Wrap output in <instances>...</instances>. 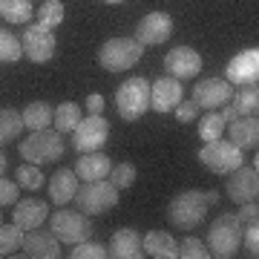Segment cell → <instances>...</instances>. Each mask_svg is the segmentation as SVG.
I'll list each match as a JSON object with an SVG mask.
<instances>
[{"instance_id":"obj_19","label":"cell","mask_w":259,"mask_h":259,"mask_svg":"<svg viewBox=\"0 0 259 259\" xmlns=\"http://www.w3.org/2000/svg\"><path fill=\"white\" fill-rule=\"evenodd\" d=\"M49 207L44 199H23V202H15V210H12V222L18 225L20 231H32V228H40L47 222Z\"/></svg>"},{"instance_id":"obj_35","label":"cell","mask_w":259,"mask_h":259,"mask_svg":"<svg viewBox=\"0 0 259 259\" xmlns=\"http://www.w3.org/2000/svg\"><path fill=\"white\" fill-rule=\"evenodd\" d=\"M69 256L72 259H104V256H110V253H107V248L98 245V242L83 239V242H78V245H72V253H69Z\"/></svg>"},{"instance_id":"obj_34","label":"cell","mask_w":259,"mask_h":259,"mask_svg":"<svg viewBox=\"0 0 259 259\" xmlns=\"http://www.w3.org/2000/svg\"><path fill=\"white\" fill-rule=\"evenodd\" d=\"M179 256L182 259H207L210 250H207V245L199 236H185V239L179 242Z\"/></svg>"},{"instance_id":"obj_41","label":"cell","mask_w":259,"mask_h":259,"mask_svg":"<svg viewBox=\"0 0 259 259\" xmlns=\"http://www.w3.org/2000/svg\"><path fill=\"white\" fill-rule=\"evenodd\" d=\"M104 95L101 93H90L87 95V112H90V115H98V112L104 110Z\"/></svg>"},{"instance_id":"obj_23","label":"cell","mask_w":259,"mask_h":259,"mask_svg":"<svg viewBox=\"0 0 259 259\" xmlns=\"http://www.w3.org/2000/svg\"><path fill=\"white\" fill-rule=\"evenodd\" d=\"M231 124V144L239 150H253L259 141V121L256 115H239V118L228 121Z\"/></svg>"},{"instance_id":"obj_20","label":"cell","mask_w":259,"mask_h":259,"mask_svg":"<svg viewBox=\"0 0 259 259\" xmlns=\"http://www.w3.org/2000/svg\"><path fill=\"white\" fill-rule=\"evenodd\" d=\"M107 253H110L112 259H141V256H147V253H144V245H141L139 231H133V228H121V231L112 233Z\"/></svg>"},{"instance_id":"obj_24","label":"cell","mask_w":259,"mask_h":259,"mask_svg":"<svg viewBox=\"0 0 259 259\" xmlns=\"http://www.w3.org/2000/svg\"><path fill=\"white\" fill-rule=\"evenodd\" d=\"M141 245H144L147 256H156V259H176L179 256V242L164 231H150L141 239Z\"/></svg>"},{"instance_id":"obj_22","label":"cell","mask_w":259,"mask_h":259,"mask_svg":"<svg viewBox=\"0 0 259 259\" xmlns=\"http://www.w3.org/2000/svg\"><path fill=\"white\" fill-rule=\"evenodd\" d=\"M110 158L104 156L101 150L95 153H81V158L75 161V176L81 182H98V179H107L110 173Z\"/></svg>"},{"instance_id":"obj_8","label":"cell","mask_w":259,"mask_h":259,"mask_svg":"<svg viewBox=\"0 0 259 259\" xmlns=\"http://www.w3.org/2000/svg\"><path fill=\"white\" fill-rule=\"evenodd\" d=\"M199 161H202L210 173L216 176H228L231 170L242 164V150L236 144L225 139H216V141H204V147L199 150Z\"/></svg>"},{"instance_id":"obj_2","label":"cell","mask_w":259,"mask_h":259,"mask_svg":"<svg viewBox=\"0 0 259 259\" xmlns=\"http://www.w3.org/2000/svg\"><path fill=\"white\" fill-rule=\"evenodd\" d=\"M207 250L210 256L231 259L242 245V222L236 219V213H219L207 228Z\"/></svg>"},{"instance_id":"obj_11","label":"cell","mask_w":259,"mask_h":259,"mask_svg":"<svg viewBox=\"0 0 259 259\" xmlns=\"http://www.w3.org/2000/svg\"><path fill=\"white\" fill-rule=\"evenodd\" d=\"M225 190H228V196H231V202H236V204L256 202V196H259L256 164L253 167L239 164L236 170H231V173H228V182H225Z\"/></svg>"},{"instance_id":"obj_10","label":"cell","mask_w":259,"mask_h":259,"mask_svg":"<svg viewBox=\"0 0 259 259\" xmlns=\"http://www.w3.org/2000/svg\"><path fill=\"white\" fill-rule=\"evenodd\" d=\"M23 55L32 61V64H47V61H52L55 58V47L58 40L55 35H52V29L40 26V23H29L26 29H23Z\"/></svg>"},{"instance_id":"obj_39","label":"cell","mask_w":259,"mask_h":259,"mask_svg":"<svg viewBox=\"0 0 259 259\" xmlns=\"http://www.w3.org/2000/svg\"><path fill=\"white\" fill-rule=\"evenodd\" d=\"M199 107H196V101H185V98H182V101L176 104V118L182 121V124H190V121H196L199 118Z\"/></svg>"},{"instance_id":"obj_25","label":"cell","mask_w":259,"mask_h":259,"mask_svg":"<svg viewBox=\"0 0 259 259\" xmlns=\"http://www.w3.org/2000/svg\"><path fill=\"white\" fill-rule=\"evenodd\" d=\"M23 133V115L15 107H0V147L12 144Z\"/></svg>"},{"instance_id":"obj_6","label":"cell","mask_w":259,"mask_h":259,"mask_svg":"<svg viewBox=\"0 0 259 259\" xmlns=\"http://www.w3.org/2000/svg\"><path fill=\"white\" fill-rule=\"evenodd\" d=\"M150 107V81L147 78H127L115 93V110L124 121H139Z\"/></svg>"},{"instance_id":"obj_3","label":"cell","mask_w":259,"mask_h":259,"mask_svg":"<svg viewBox=\"0 0 259 259\" xmlns=\"http://www.w3.org/2000/svg\"><path fill=\"white\" fill-rule=\"evenodd\" d=\"M75 207L87 216H104L110 213L112 207H118V187L110 185L107 179H98V182H83L75 190Z\"/></svg>"},{"instance_id":"obj_31","label":"cell","mask_w":259,"mask_h":259,"mask_svg":"<svg viewBox=\"0 0 259 259\" xmlns=\"http://www.w3.org/2000/svg\"><path fill=\"white\" fill-rule=\"evenodd\" d=\"M136 176H139L136 164H133V161H121V164L110 167V173H107V182H110V185H115L118 190H127V187L136 185Z\"/></svg>"},{"instance_id":"obj_37","label":"cell","mask_w":259,"mask_h":259,"mask_svg":"<svg viewBox=\"0 0 259 259\" xmlns=\"http://www.w3.org/2000/svg\"><path fill=\"white\" fill-rule=\"evenodd\" d=\"M242 242H245V250H248V256L256 259V256H259V222L245 225V228H242Z\"/></svg>"},{"instance_id":"obj_7","label":"cell","mask_w":259,"mask_h":259,"mask_svg":"<svg viewBox=\"0 0 259 259\" xmlns=\"http://www.w3.org/2000/svg\"><path fill=\"white\" fill-rule=\"evenodd\" d=\"M49 231L55 233L58 242H66V245L93 239V222L81 210H55L49 216Z\"/></svg>"},{"instance_id":"obj_43","label":"cell","mask_w":259,"mask_h":259,"mask_svg":"<svg viewBox=\"0 0 259 259\" xmlns=\"http://www.w3.org/2000/svg\"><path fill=\"white\" fill-rule=\"evenodd\" d=\"M104 3H110V6H115V3H124V0H104Z\"/></svg>"},{"instance_id":"obj_16","label":"cell","mask_w":259,"mask_h":259,"mask_svg":"<svg viewBox=\"0 0 259 259\" xmlns=\"http://www.w3.org/2000/svg\"><path fill=\"white\" fill-rule=\"evenodd\" d=\"M23 253L18 256H29V259H58L61 256V242L55 239L52 231H40V228H32V231L23 236Z\"/></svg>"},{"instance_id":"obj_44","label":"cell","mask_w":259,"mask_h":259,"mask_svg":"<svg viewBox=\"0 0 259 259\" xmlns=\"http://www.w3.org/2000/svg\"><path fill=\"white\" fill-rule=\"evenodd\" d=\"M0 225H3V216H0Z\"/></svg>"},{"instance_id":"obj_27","label":"cell","mask_w":259,"mask_h":259,"mask_svg":"<svg viewBox=\"0 0 259 259\" xmlns=\"http://www.w3.org/2000/svg\"><path fill=\"white\" fill-rule=\"evenodd\" d=\"M35 15V6L32 0H0V18L6 23H29Z\"/></svg>"},{"instance_id":"obj_26","label":"cell","mask_w":259,"mask_h":259,"mask_svg":"<svg viewBox=\"0 0 259 259\" xmlns=\"http://www.w3.org/2000/svg\"><path fill=\"white\" fill-rule=\"evenodd\" d=\"M20 115H23V127L26 130H47L52 124L55 110L47 101H32V104H26V110L20 112Z\"/></svg>"},{"instance_id":"obj_30","label":"cell","mask_w":259,"mask_h":259,"mask_svg":"<svg viewBox=\"0 0 259 259\" xmlns=\"http://www.w3.org/2000/svg\"><path fill=\"white\" fill-rule=\"evenodd\" d=\"M23 58V44L9 29H0V64H18Z\"/></svg>"},{"instance_id":"obj_29","label":"cell","mask_w":259,"mask_h":259,"mask_svg":"<svg viewBox=\"0 0 259 259\" xmlns=\"http://www.w3.org/2000/svg\"><path fill=\"white\" fill-rule=\"evenodd\" d=\"M52 124H55L58 133H72V130L81 124V107H78L75 101H64L61 107H55Z\"/></svg>"},{"instance_id":"obj_9","label":"cell","mask_w":259,"mask_h":259,"mask_svg":"<svg viewBox=\"0 0 259 259\" xmlns=\"http://www.w3.org/2000/svg\"><path fill=\"white\" fill-rule=\"evenodd\" d=\"M107 139H110V121L101 112L81 118V124L72 130V147L78 153H95L107 144Z\"/></svg>"},{"instance_id":"obj_13","label":"cell","mask_w":259,"mask_h":259,"mask_svg":"<svg viewBox=\"0 0 259 259\" xmlns=\"http://www.w3.org/2000/svg\"><path fill=\"white\" fill-rule=\"evenodd\" d=\"M164 69H167V75L176 78V81L196 78L199 69H202V55H199L193 47H176L164 55Z\"/></svg>"},{"instance_id":"obj_36","label":"cell","mask_w":259,"mask_h":259,"mask_svg":"<svg viewBox=\"0 0 259 259\" xmlns=\"http://www.w3.org/2000/svg\"><path fill=\"white\" fill-rule=\"evenodd\" d=\"M18 185H23L26 190H37L44 187V173L37 164H20L18 167Z\"/></svg>"},{"instance_id":"obj_33","label":"cell","mask_w":259,"mask_h":259,"mask_svg":"<svg viewBox=\"0 0 259 259\" xmlns=\"http://www.w3.org/2000/svg\"><path fill=\"white\" fill-rule=\"evenodd\" d=\"M37 20H40V26H47V29L61 26L64 23V3L61 0H44L40 9H37Z\"/></svg>"},{"instance_id":"obj_21","label":"cell","mask_w":259,"mask_h":259,"mask_svg":"<svg viewBox=\"0 0 259 259\" xmlns=\"http://www.w3.org/2000/svg\"><path fill=\"white\" fill-rule=\"evenodd\" d=\"M78 182H81V179L75 176V170H69V167L55 170L52 179H49V185H47L49 187V202H52V204H69L75 199Z\"/></svg>"},{"instance_id":"obj_38","label":"cell","mask_w":259,"mask_h":259,"mask_svg":"<svg viewBox=\"0 0 259 259\" xmlns=\"http://www.w3.org/2000/svg\"><path fill=\"white\" fill-rule=\"evenodd\" d=\"M20 196V185H15V182H9V179L0 176V207H9V204L18 202Z\"/></svg>"},{"instance_id":"obj_12","label":"cell","mask_w":259,"mask_h":259,"mask_svg":"<svg viewBox=\"0 0 259 259\" xmlns=\"http://www.w3.org/2000/svg\"><path fill=\"white\" fill-rule=\"evenodd\" d=\"M173 35V18L167 12H150L136 23V40L141 47H158Z\"/></svg>"},{"instance_id":"obj_28","label":"cell","mask_w":259,"mask_h":259,"mask_svg":"<svg viewBox=\"0 0 259 259\" xmlns=\"http://www.w3.org/2000/svg\"><path fill=\"white\" fill-rule=\"evenodd\" d=\"M225 127H228V121H225L222 112L204 110V115H199V139H202V141H216V139H222Z\"/></svg>"},{"instance_id":"obj_42","label":"cell","mask_w":259,"mask_h":259,"mask_svg":"<svg viewBox=\"0 0 259 259\" xmlns=\"http://www.w3.org/2000/svg\"><path fill=\"white\" fill-rule=\"evenodd\" d=\"M6 164H9V158H6V156H3V153H0V176L6 173Z\"/></svg>"},{"instance_id":"obj_15","label":"cell","mask_w":259,"mask_h":259,"mask_svg":"<svg viewBox=\"0 0 259 259\" xmlns=\"http://www.w3.org/2000/svg\"><path fill=\"white\" fill-rule=\"evenodd\" d=\"M231 93L233 90L225 78H202V81H196L190 101H196L199 110H216V107H222L231 98Z\"/></svg>"},{"instance_id":"obj_14","label":"cell","mask_w":259,"mask_h":259,"mask_svg":"<svg viewBox=\"0 0 259 259\" xmlns=\"http://www.w3.org/2000/svg\"><path fill=\"white\" fill-rule=\"evenodd\" d=\"M259 78V52L256 47L245 49L239 55H233L225 66V81L236 83V87H245V83H256Z\"/></svg>"},{"instance_id":"obj_5","label":"cell","mask_w":259,"mask_h":259,"mask_svg":"<svg viewBox=\"0 0 259 259\" xmlns=\"http://www.w3.org/2000/svg\"><path fill=\"white\" fill-rule=\"evenodd\" d=\"M144 47L136 37H110L101 49H98V64L107 72H124L141 61Z\"/></svg>"},{"instance_id":"obj_17","label":"cell","mask_w":259,"mask_h":259,"mask_svg":"<svg viewBox=\"0 0 259 259\" xmlns=\"http://www.w3.org/2000/svg\"><path fill=\"white\" fill-rule=\"evenodd\" d=\"M185 98V90H182V81L176 78H158L156 83H150V107L156 112H170L176 110V104Z\"/></svg>"},{"instance_id":"obj_4","label":"cell","mask_w":259,"mask_h":259,"mask_svg":"<svg viewBox=\"0 0 259 259\" xmlns=\"http://www.w3.org/2000/svg\"><path fill=\"white\" fill-rule=\"evenodd\" d=\"M64 133L58 130H32L20 141V158L29 164H44V161H58L64 156Z\"/></svg>"},{"instance_id":"obj_18","label":"cell","mask_w":259,"mask_h":259,"mask_svg":"<svg viewBox=\"0 0 259 259\" xmlns=\"http://www.w3.org/2000/svg\"><path fill=\"white\" fill-rule=\"evenodd\" d=\"M225 107V121H233L239 118V115H253V112L259 110V90L256 83H245V87H239L236 93H231V98L222 104Z\"/></svg>"},{"instance_id":"obj_32","label":"cell","mask_w":259,"mask_h":259,"mask_svg":"<svg viewBox=\"0 0 259 259\" xmlns=\"http://www.w3.org/2000/svg\"><path fill=\"white\" fill-rule=\"evenodd\" d=\"M20 245H23V231L18 225H0V256H15Z\"/></svg>"},{"instance_id":"obj_40","label":"cell","mask_w":259,"mask_h":259,"mask_svg":"<svg viewBox=\"0 0 259 259\" xmlns=\"http://www.w3.org/2000/svg\"><path fill=\"white\" fill-rule=\"evenodd\" d=\"M236 219L242 222V228H245V225L259 222V207H256V202H245V204H239V213H236Z\"/></svg>"},{"instance_id":"obj_1","label":"cell","mask_w":259,"mask_h":259,"mask_svg":"<svg viewBox=\"0 0 259 259\" xmlns=\"http://www.w3.org/2000/svg\"><path fill=\"white\" fill-rule=\"evenodd\" d=\"M213 204H219V193L216 190H182L170 199L167 204V222L176 231H196L199 225L207 219V210Z\"/></svg>"}]
</instances>
